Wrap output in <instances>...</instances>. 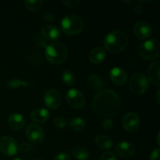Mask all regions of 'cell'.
Listing matches in <instances>:
<instances>
[{"label": "cell", "instance_id": "cell-1", "mask_svg": "<svg viewBox=\"0 0 160 160\" xmlns=\"http://www.w3.org/2000/svg\"><path fill=\"white\" fill-rule=\"evenodd\" d=\"M120 97L115 92L105 89L98 92L94 98L92 106L95 112L102 117H112L120 108Z\"/></svg>", "mask_w": 160, "mask_h": 160}, {"label": "cell", "instance_id": "cell-2", "mask_svg": "<svg viewBox=\"0 0 160 160\" xmlns=\"http://www.w3.org/2000/svg\"><path fill=\"white\" fill-rule=\"evenodd\" d=\"M128 35L120 30H114L109 32L104 38L106 50L112 54L123 52L128 45Z\"/></svg>", "mask_w": 160, "mask_h": 160}, {"label": "cell", "instance_id": "cell-3", "mask_svg": "<svg viewBox=\"0 0 160 160\" xmlns=\"http://www.w3.org/2000/svg\"><path fill=\"white\" fill-rule=\"evenodd\" d=\"M68 55L67 47L63 42H54L45 47V57L52 64L59 65L67 59Z\"/></svg>", "mask_w": 160, "mask_h": 160}, {"label": "cell", "instance_id": "cell-4", "mask_svg": "<svg viewBox=\"0 0 160 160\" xmlns=\"http://www.w3.org/2000/svg\"><path fill=\"white\" fill-rule=\"evenodd\" d=\"M84 23L80 17L73 14L65 16L61 21V29L67 35L79 34L84 29Z\"/></svg>", "mask_w": 160, "mask_h": 160}, {"label": "cell", "instance_id": "cell-5", "mask_svg": "<svg viewBox=\"0 0 160 160\" xmlns=\"http://www.w3.org/2000/svg\"><path fill=\"white\" fill-rule=\"evenodd\" d=\"M139 54L146 60H154L160 54L159 42L156 38L150 39L144 42L139 48Z\"/></svg>", "mask_w": 160, "mask_h": 160}, {"label": "cell", "instance_id": "cell-6", "mask_svg": "<svg viewBox=\"0 0 160 160\" xmlns=\"http://www.w3.org/2000/svg\"><path fill=\"white\" fill-rule=\"evenodd\" d=\"M131 90L136 95H142L145 93L149 87L148 78L143 73H135L133 75L129 82Z\"/></svg>", "mask_w": 160, "mask_h": 160}, {"label": "cell", "instance_id": "cell-7", "mask_svg": "<svg viewBox=\"0 0 160 160\" xmlns=\"http://www.w3.org/2000/svg\"><path fill=\"white\" fill-rule=\"evenodd\" d=\"M0 151L6 156H15L19 151V145L13 138L3 136L0 139Z\"/></svg>", "mask_w": 160, "mask_h": 160}, {"label": "cell", "instance_id": "cell-8", "mask_svg": "<svg viewBox=\"0 0 160 160\" xmlns=\"http://www.w3.org/2000/svg\"><path fill=\"white\" fill-rule=\"evenodd\" d=\"M67 101L71 107L80 109L85 104V97L81 92L76 88H71L67 93Z\"/></svg>", "mask_w": 160, "mask_h": 160}, {"label": "cell", "instance_id": "cell-9", "mask_svg": "<svg viewBox=\"0 0 160 160\" xmlns=\"http://www.w3.org/2000/svg\"><path fill=\"white\" fill-rule=\"evenodd\" d=\"M26 135L34 144H41L45 139L43 128L36 123H31L28 125L26 130Z\"/></svg>", "mask_w": 160, "mask_h": 160}, {"label": "cell", "instance_id": "cell-10", "mask_svg": "<svg viewBox=\"0 0 160 160\" xmlns=\"http://www.w3.org/2000/svg\"><path fill=\"white\" fill-rule=\"evenodd\" d=\"M44 102L48 109H58L62 103V96L60 92L54 88L47 91L44 96Z\"/></svg>", "mask_w": 160, "mask_h": 160}, {"label": "cell", "instance_id": "cell-11", "mask_svg": "<svg viewBox=\"0 0 160 160\" xmlns=\"http://www.w3.org/2000/svg\"><path fill=\"white\" fill-rule=\"evenodd\" d=\"M123 127L128 132H135L140 126V120L135 112H129L126 114L122 120Z\"/></svg>", "mask_w": 160, "mask_h": 160}, {"label": "cell", "instance_id": "cell-12", "mask_svg": "<svg viewBox=\"0 0 160 160\" xmlns=\"http://www.w3.org/2000/svg\"><path fill=\"white\" fill-rule=\"evenodd\" d=\"M116 152L120 156V157L124 158H130L135 154V147L131 143L128 142H122L117 144L116 146Z\"/></svg>", "mask_w": 160, "mask_h": 160}, {"label": "cell", "instance_id": "cell-13", "mask_svg": "<svg viewBox=\"0 0 160 160\" xmlns=\"http://www.w3.org/2000/svg\"><path fill=\"white\" fill-rule=\"evenodd\" d=\"M134 32L136 37L140 39H146L151 35L152 27L145 21H139L134 27Z\"/></svg>", "mask_w": 160, "mask_h": 160}, {"label": "cell", "instance_id": "cell-14", "mask_svg": "<svg viewBox=\"0 0 160 160\" xmlns=\"http://www.w3.org/2000/svg\"><path fill=\"white\" fill-rule=\"evenodd\" d=\"M109 77L114 84L119 85L125 84L128 81L126 71L120 67H113L111 69L109 73Z\"/></svg>", "mask_w": 160, "mask_h": 160}, {"label": "cell", "instance_id": "cell-15", "mask_svg": "<svg viewBox=\"0 0 160 160\" xmlns=\"http://www.w3.org/2000/svg\"><path fill=\"white\" fill-rule=\"evenodd\" d=\"M160 62L159 61H156L152 62L148 67L147 73H148V78L149 81L152 83L154 85L159 87L160 85V75H159Z\"/></svg>", "mask_w": 160, "mask_h": 160}, {"label": "cell", "instance_id": "cell-16", "mask_svg": "<svg viewBox=\"0 0 160 160\" xmlns=\"http://www.w3.org/2000/svg\"><path fill=\"white\" fill-rule=\"evenodd\" d=\"M41 34L44 39L48 41H56L60 37V31L53 25H46L42 28Z\"/></svg>", "mask_w": 160, "mask_h": 160}, {"label": "cell", "instance_id": "cell-17", "mask_svg": "<svg viewBox=\"0 0 160 160\" xmlns=\"http://www.w3.org/2000/svg\"><path fill=\"white\" fill-rule=\"evenodd\" d=\"M8 123L12 129L20 131L24 127V118L20 113H12L8 118Z\"/></svg>", "mask_w": 160, "mask_h": 160}, {"label": "cell", "instance_id": "cell-18", "mask_svg": "<svg viewBox=\"0 0 160 160\" xmlns=\"http://www.w3.org/2000/svg\"><path fill=\"white\" fill-rule=\"evenodd\" d=\"M31 119L36 123H42L46 122L49 119V112L45 108H39L35 109L31 113Z\"/></svg>", "mask_w": 160, "mask_h": 160}, {"label": "cell", "instance_id": "cell-19", "mask_svg": "<svg viewBox=\"0 0 160 160\" xmlns=\"http://www.w3.org/2000/svg\"><path fill=\"white\" fill-rule=\"evenodd\" d=\"M106 57V51L102 47H95L89 53V59L94 64H99Z\"/></svg>", "mask_w": 160, "mask_h": 160}, {"label": "cell", "instance_id": "cell-20", "mask_svg": "<svg viewBox=\"0 0 160 160\" xmlns=\"http://www.w3.org/2000/svg\"><path fill=\"white\" fill-rule=\"evenodd\" d=\"M95 143L103 149H109L113 145V142L109 137L106 135H98L95 138Z\"/></svg>", "mask_w": 160, "mask_h": 160}, {"label": "cell", "instance_id": "cell-21", "mask_svg": "<svg viewBox=\"0 0 160 160\" xmlns=\"http://www.w3.org/2000/svg\"><path fill=\"white\" fill-rule=\"evenodd\" d=\"M86 123L81 117H75L70 122V127L74 131H81L85 128Z\"/></svg>", "mask_w": 160, "mask_h": 160}, {"label": "cell", "instance_id": "cell-22", "mask_svg": "<svg viewBox=\"0 0 160 160\" xmlns=\"http://www.w3.org/2000/svg\"><path fill=\"white\" fill-rule=\"evenodd\" d=\"M89 84L92 88H93L95 90H99L103 87V81L98 75L97 74H92L88 77Z\"/></svg>", "mask_w": 160, "mask_h": 160}, {"label": "cell", "instance_id": "cell-23", "mask_svg": "<svg viewBox=\"0 0 160 160\" xmlns=\"http://www.w3.org/2000/svg\"><path fill=\"white\" fill-rule=\"evenodd\" d=\"M24 4L28 10H30L31 12H37L42 8V5H43V1L42 0H33V1L27 0L24 2Z\"/></svg>", "mask_w": 160, "mask_h": 160}, {"label": "cell", "instance_id": "cell-24", "mask_svg": "<svg viewBox=\"0 0 160 160\" xmlns=\"http://www.w3.org/2000/svg\"><path fill=\"white\" fill-rule=\"evenodd\" d=\"M62 80L63 81L64 84H66L68 86L73 85L75 81L74 75H73V72L70 70H65L62 72Z\"/></svg>", "mask_w": 160, "mask_h": 160}, {"label": "cell", "instance_id": "cell-25", "mask_svg": "<svg viewBox=\"0 0 160 160\" xmlns=\"http://www.w3.org/2000/svg\"><path fill=\"white\" fill-rule=\"evenodd\" d=\"M73 156L78 160H86L88 158V152L83 148H76L72 151Z\"/></svg>", "mask_w": 160, "mask_h": 160}, {"label": "cell", "instance_id": "cell-26", "mask_svg": "<svg viewBox=\"0 0 160 160\" xmlns=\"http://www.w3.org/2000/svg\"><path fill=\"white\" fill-rule=\"evenodd\" d=\"M29 85L27 81H22L20 80H17V79H13L11 80V81H7L6 83V86L7 88L10 89H16L19 87H28Z\"/></svg>", "mask_w": 160, "mask_h": 160}, {"label": "cell", "instance_id": "cell-27", "mask_svg": "<svg viewBox=\"0 0 160 160\" xmlns=\"http://www.w3.org/2000/svg\"><path fill=\"white\" fill-rule=\"evenodd\" d=\"M53 124L58 128H64L67 124V120L62 117H56L54 120H53Z\"/></svg>", "mask_w": 160, "mask_h": 160}, {"label": "cell", "instance_id": "cell-28", "mask_svg": "<svg viewBox=\"0 0 160 160\" xmlns=\"http://www.w3.org/2000/svg\"><path fill=\"white\" fill-rule=\"evenodd\" d=\"M100 160H117V158L112 152L106 151L102 153Z\"/></svg>", "mask_w": 160, "mask_h": 160}, {"label": "cell", "instance_id": "cell-29", "mask_svg": "<svg viewBox=\"0 0 160 160\" xmlns=\"http://www.w3.org/2000/svg\"><path fill=\"white\" fill-rule=\"evenodd\" d=\"M61 2H62V4L65 5L66 6H67V7L69 8H72V9H73V8L78 7L80 5V3H81L80 1H78V0H67V1H66V0H62V1Z\"/></svg>", "mask_w": 160, "mask_h": 160}, {"label": "cell", "instance_id": "cell-30", "mask_svg": "<svg viewBox=\"0 0 160 160\" xmlns=\"http://www.w3.org/2000/svg\"><path fill=\"white\" fill-rule=\"evenodd\" d=\"M19 150L22 152H31L33 150V145H31L29 143H23L21 144L20 145H19Z\"/></svg>", "mask_w": 160, "mask_h": 160}, {"label": "cell", "instance_id": "cell-31", "mask_svg": "<svg viewBox=\"0 0 160 160\" xmlns=\"http://www.w3.org/2000/svg\"><path fill=\"white\" fill-rule=\"evenodd\" d=\"M53 160H70V156L66 152L59 153L55 156Z\"/></svg>", "mask_w": 160, "mask_h": 160}, {"label": "cell", "instance_id": "cell-32", "mask_svg": "<svg viewBox=\"0 0 160 160\" xmlns=\"http://www.w3.org/2000/svg\"><path fill=\"white\" fill-rule=\"evenodd\" d=\"M159 152H160V149L159 148H156L155 150H153L149 156V160H160L159 159Z\"/></svg>", "mask_w": 160, "mask_h": 160}, {"label": "cell", "instance_id": "cell-33", "mask_svg": "<svg viewBox=\"0 0 160 160\" xmlns=\"http://www.w3.org/2000/svg\"><path fill=\"white\" fill-rule=\"evenodd\" d=\"M42 18L46 21H52L55 19V16L52 12H45L42 16Z\"/></svg>", "mask_w": 160, "mask_h": 160}, {"label": "cell", "instance_id": "cell-34", "mask_svg": "<svg viewBox=\"0 0 160 160\" xmlns=\"http://www.w3.org/2000/svg\"><path fill=\"white\" fill-rule=\"evenodd\" d=\"M35 43L37 44L39 46H43V47H46V43H45V39L43 38L42 37H36L35 38Z\"/></svg>", "mask_w": 160, "mask_h": 160}, {"label": "cell", "instance_id": "cell-35", "mask_svg": "<svg viewBox=\"0 0 160 160\" xmlns=\"http://www.w3.org/2000/svg\"><path fill=\"white\" fill-rule=\"evenodd\" d=\"M102 125H103V128H106V129H109V128H112V125H113V122H112V120L106 119V120H105L104 121H103Z\"/></svg>", "mask_w": 160, "mask_h": 160}, {"label": "cell", "instance_id": "cell-36", "mask_svg": "<svg viewBox=\"0 0 160 160\" xmlns=\"http://www.w3.org/2000/svg\"><path fill=\"white\" fill-rule=\"evenodd\" d=\"M142 11H143V6H142L141 3H138V4L134 7V12L137 14H140L142 13Z\"/></svg>", "mask_w": 160, "mask_h": 160}, {"label": "cell", "instance_id": "cell-37", "mask_svg": "<svg viewBox=\"0 0 160 160\" xmlns=\"http://www.w3.org/2000/svg\"><path fill=\"white\" fill-rule=\"evenodd\" d=\"M159 90H158L157 93H156V100H157L158 103L159 104Z\"/></svg>", "mask_w": 160, "mask_h": 160}, {"label": "cell", "instance_id": "cell-38", "mask_svg": "<svg viewBox=\"0 0 160 160\" xmlns=\"http://www.w3.org/2000/svg\"><path fill=\"white\" fill-rule=\"evenodd\" d=\"M159 133H158V134H157V137H156V138H157V143H158V145H160V142H159Z\"/></svg>", "mask_w": 160, "mask_h": 160}, {"label": "cell", "instance_id": "cell-39", "mask_svg": "<svg viewBox=\"0 0 160 160\" xmlns=\"http://www.w3.org/2000/svg\"><path fill=\"white\" fill-rule=\"evenodd\" d=\"M31 160H44V159H40V158H36V159H31Z\"/></svg>", "mask_w": 160, "mask_h": 160}, {"label": "cell", "instance_id": "cell-40", "mask_svg": "<svg viewBox=\"0 0 160 160\" xmlns=\"http://www.w3.org/2000/svg\"><path fill=\"white\" fill-rule=\"evenodd\" d=\"M13 160H22L20 158H16V159H14Z\"/></svg>", "mask_w": 160, "mask_h": 160}]
</instances>
